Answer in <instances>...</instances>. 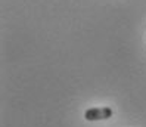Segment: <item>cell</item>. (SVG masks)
<instances>
[{
	"label": "cell",
	"instance_id": "1",
	"mask_svg": "<svg viewBox=\"0 0 146 127\" xmlns=\"http://www.w3.org/2000/svg\"><path fill=\"white\" fill-rule=\"evenodd\" d=\"M112 117V109L105 108H89L84 112V118L87 121H99V120H108Z\"/></svg>",
	"mask_w": 146,
	"mask_h": 127
}]
</instances>
